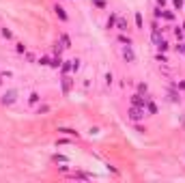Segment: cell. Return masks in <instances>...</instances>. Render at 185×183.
Listing matches in <instances>:
<instances>
[{
    "label": "cell",
    "instance_id": "obj_1",
    "mask_svg": "<svg viewBox=\"0 0 185 183\" xmlns=\"http://www.w3.org/2000/svg\"><path fill=\"white\" fill-rule=\"evenodd\" d=\"M17 101V90H7V93L2 95V99H0V104H2V106H13Z\"/></svg>",
    "mask_w": 185,
    "mask_h": 183
},
{
    "label": "cell",
    "instance_id": "obj_2",
    "mask_svg": "<svg viewBox=\"0 0 185 183\" xmlns=\"http://www.w3.org/2000/svg\"><path fill=\"white\" fill-rule=\"evenodd\" d=\"M144 114H146V110L144 108H136V106H131L129 108V118L136 123V121H140V118H144Z\"/></svg>",
    "mask_w": 185,
    "mask_h": 183
},
{
    "label": "cell",
    "instance_id": "obj_3",
    "mask_svg": "<svg viewBox=\"0 0 185 183\" xmlns=\"http://www.w3.org/2000/svg\"><path fill=\"white\" fill-rule=\"evenodd\" d=\"M121 54H123V58H125L127 62H134V60H136V54H134V48H131V45H123Z\"/></svg>",
    "mask_w": 185,
    "mask_h": 183
},
{
    "label": "cell",
    "instance_id": "obj_4",
    "mask_svg": "<svg viewBox=\"0 0 185 183\" xmlns=\"http://www.w3.org/2000/svg\"><path fill=\"white\" fill-rule=\"evenodd\" d=\"M144 104H146V97H142V95H131V106H136V108H144Z\"/></svg>",
    "mask_w": 185,
    "mask_h": 183
},
{
    "label": "cell",
    "instance_id": "obj_5",
    "mask_svg": "<svg viewBox=\"0 0 185 183\" xmlns=\"http://www.w3.org/2000/svg\"><path fill=\"white\" fill-rule=\"evenodd\" d=\"M71 86H73V80H71L69 76H65V78H62V95H69Z\"/></svg>",
    "mask_w": 185,
    "mask_h": 183
},
{
    "label": "cell",
    "instance_id": "obj_6",
    "mask_svg": "<svg viewBox=\"0 0 185 183\" xmlns=\"http://www.w3.org/2000/svg\"><path fill=\"white\" fill-rule=\"evenodd\" d=\"M54 13H56V17H58L60 22H67V20H69V15L65 13V9H62V7H58V4L54 7Z\"/></svg>",
    "mask_w": 185,
    "mask_h": 183
},
{
    "label": "cell",
    "instance_id": "obj_7",
    "mask_svg": "<svg viewBox=\"0 0 185 183\" xmlns=\"http://www.w3.org/2000/svg\"><path fill=\"white\" fill-rule=\"evenodd\" d=\"M58 41H60V45H62L65 50H67V48H71V39H69V37L65 35V32H62V35L58 37Z\"/></svg>",
    "mask_w": 185,
    "mask_h": 183
},
{
    "label": "cell",
    "instance_id": "obj_8",
    "mask_svg": "<svg viewBox=\"0 0 185 183\" xmlns=\"http://www.w3.org/2000/svg\"><path fill=\"white\" fill-rule=\"evenodd\" d=\"M58 134H65V136H76V138L80 136L76 129H69V127H58Z\"/></svg>",
    "mask_w": 185,
    "mask_h": 183
},
{
    "label": "cell",
    "instance_id": "obj_9",
    "mask_svg": "<svg viewBox=\"0 0 185 183\" xmlns=\"http://www.w3.org/2000/svg\"><path fill=\"white\" fill-rule=\"evenodd\" d=\"M39 101H41V95H39V93H30V95H28V104H30V106H37Z\"/></svg>",
    "mask_w": 185,
    "mask_h": 183
},
{
    "label": "cell",
    "instance_id": "obj_10",
    "mask_svg": "<svg viewBox=\"0 0 185 183\" xmlns=\"http://www.w3.org/2000/svg\"><path fill=\"white\" fill-rule=\"evenodd\" d=\"M116 22H118V15L116 13H110V17H108V28H114V26H116Z\"/></svg>",
    "mask_w": 185,
    "mask_h": 183
},
{
    "label": "cell",
    "instance_id": "obj_11",
    "mask_svg": "<svg viewBox=\"0 0 185 183\" xmlns=\"http://www.w3.org/2000/svg\"><path fill=\"white\" fill-rule=\"evenodd\" d=\"M60 71H62V76H67V73L71 71V60H62V65H60Z\"/></svg>",
    "mask_w": 185,
    "mask_h": 183
},
{
    "label": "cell",
    "instance_id": "obj_12",
    "mask_svg": "<svg viewBox=\"0 0 185 183\" xmlns=\"http://www.w3.org/2000/svg\"><path fill=\"white\" fill-rule=\"evenodd\" d=\"M116 28L121 30V32H125V30H127V22L123 20V17H118V22H116Z\"/></svg>",
    "mask_w": 185,
    "mask_h": 183
},
{
    "label": "cell",
    "instance_id": "obj_13",
    "mask_svg": "<svg viewBox=\"0 0 185 183\" xmlns=\"http://www.w3.org/2000/svg\"><path fill=\"white\" fill-rule=\"evenodd\" d=\"M155 45H157V50H159V52H166V50H168V41H164V39H159Z\"/></svg>",
    "mask_w": 185,
    "mask_h": 183
},
{
    "label": "cell",
    "instance_id": "obj_14",
    "mask_svg": "<svg viewBox=\"0 0 185 183\" xmlns=\"http://www.w3.org/2000/svg\"><path fill=\"white\" fill-rule=\"evenodd\" d=\"M136 26H138V28H144V22H142V13H136Z\"/></svg>",
    "mask_w": 185,
    "mask_h": 183
},
{
    "label": "cell",
    "instance_id": "obj_15",
    "mask_svg": "<svg viewBox=\"0 0 185 183\" xmlns=\"http://www.w3.org/2000/svg\"><path fill=\"white\" fill-rule=\"evenodd\" d=\"M0 35H2L4 39H13V32L9 30V28H0Z\"/></svg>",
    "mask_w": 185,
    "mask_h": 183
},
{
    "label": "cell",
    "instance_id": "obj_16",
    "mask_svg": "<svg viewBox=\"0 0 185 183\" xmlns=\"http://www.w3.org/2000/svg\"><path fill=\"white\" fill-rule=\"evenodd\" d=\"M159 17H164V20H170V22H172V20H174V13H170V11H162Z\"/></svg>",
    "mask_w": 185,
    "mask_h": 183
},
{
    "label": "cell",
    "instance_id": "obj_17",
    "mask_svg": "<svg viewBox=\"0 0 185 183\" xmlns=\"http://www.w3.org/2000/svg\"><path fill=\"white\" fill-rule=\"evenodd\" d=\"M78 69H80V58H73V60H71V71L76 73Z\"/></svg>",
    "mask_w": 185,
    "mask_h": 183
},
{
    "label": "cell",
    "instance_id": "obj_18",
    "mask_svg": "<svg viewBox=\"0 0 185 183\" xmlns=\"http://www.w3.org/2000/svg\"><path fill=\"white\" fill-rule=\"evenodd\" d=\"M90 2L95 4V7H99V9H106V7H108V4H106V0H90Z\"/></svg>",
    "mask_w": 185,
    "mask_h": 183
},
{
    "label": "cell",
    "instance_id": "obj_19",
    "mask_svg": "<svg viewBox=\"0 0 185 183\" xmlns=\"http://www.w3.org/2000/svg\"><path fill=\"white\" fill-rule=\"evenodd\" d=\"M183 4H185L183 0H172V7L177 9V11H181V9H183Z\"/></svg>",
    "mask_w": 185,
    "mask_h": 183
},
{
    "label": "cell",
    "instance_id": "obj_20",
    "mask_svg": "<svg viewBox=\"0 0 185 183\" xmlns=\"http://www.w3.org/2000/svg\"><path fill=\"white\" fill-rule=\"evenodd\" d=\"M15 50H17V54H26V45L24 43H15Z\"/></svg>",
    "mask_w": 185,
    "mask_h": 183
},
{
    "label": "cell",
    "instance_id": "obj_21",
    "mask_svg": "<svg viewBox=\"0 0 185 183\" xmlns=\"http://www.w3.org/2000/svg\"><path fill=\"white\" fill-rule=\"evenodd\" d=\"M112 82H114V76H112V71H110V73H106V84L112 86Z\"/></svg>",
    "mask_w": 185,
    "mask_h": 183
},
{
    "label": "cell",
    "instance_id": "obj_22",
    "mask_svg": "<svg viewBox=\"0 0 185 183\" xmlns=\"http://www.w3.org/2000/svg\"><path fill=\"white\" fill-rule=\"evenodd\" d=\"M37 62H39V65H43V67H48V65H50V58H48V56H41Z\"/></svg>",
    "mask_w": 185,
    "mask_h": 183
},
{
    "label": "cell",
    "instance_id": "obj_23",
    "mask_svg": "<svg viewBox=\"0 0 185 183\" xmlns=\"http://www.w3.org/2000/svg\"><path fill=\"white\" fill-rule=\"evenodd\" d=\"M39 114H45V112H50V106H39V110H37Z\"/></svg>",
    "mask_w": 185,
    "mask_h": 183
},
{
    "label": "cell",
    "instance_id": "obj_24",
    "mask_svg": "<svg viewBox=\"0 0 185 183\" xmlns=\"http://www.w3.org/2000/svg\"><path fill=\"white\" fill-rule=\"evenodd\" d=\"M118 41L125 43V45H131V39H129V37H118Z\"/></svg>",
    "mask_w": 185,
    "mask_h": 183
},
{
    "label": "cell",
    "instance_id": "obj_25",
    "mask_svg": "<svg viewBox=\"0 0 185 183\" xmlns=\"http://www.w3.org/2000/svg\"><path fill=\"white\" fill-rule=\"evenodd\" d=\"M177 52L185 56V43H179V45H177Z\"/></svg>",
    "mask_w": 185,
    "mask_h": 183
},
{
    "label": "cell",
    "instance_id": "obj_26",
    "mask_svg": "<svg viewBox=\"0 0 185 183\" xmlns=\"http://www.w3.org/2000/svg\"><path fill=\"white\" fill-rule=\"evenodd\" d=\"M54 162H67V157L65 155H54Z\"/></svg>",
    "mask_w": 185,
    "mask_h": 183
},
{
    "label": "cell",
    "instance_id": "obj_27",
    "mask_svg": "<svg viewBox=\"0 0 185 183\" xmlns=\"http://www.w3.org/2000/svg\"><path fill=\"white\" fill-rule=\"evenodd\" d=\"M174 37H177V39L181 41V39H183V30H179V28H177V30H174Z\"/></svg>",
    "mask_w": 185,
    "mask_h": 183
},
{
    "label": "cell",
    "instance_id": "obj_28",
    "mask_svg": "<svg viewBox=\"0 0 185 183\" xmlns=\"http://www.w3.org/2000/svg\"><path fill=\"white\" fill-rule=\"evenodd\" d=\"M138 90H140V93H146V84H142V82H140V84H138Z\"/></svg>",
    "mask_w": 185,
    "mask_h": 183
},
{
    "label": "cell",
    "instance_id": "obj_29",
    "mask_svg": "<svg viewBox=\"0 0 185 183\" xmlns=\"http://www.w3.org/2000/svg\"><path fill=\"white\" fill-rule=\"evenodd\" d=\"M177 86H179L181 90H185V80H181V82H179V84H177Z\"/></svg>",
    "mask_w": 185,
    "mask_h": 183
},
{
    "label": "cell",
    "instance_id": "obj_30",
    "mask_svg": "<svg viewBox=\"0 0 185 183\" xmlns=\"http://www.w3.org/2000/svg\"><path fill=\"white\" fill-rule=\"evenodd\" d=\"M157 2H159V4H166V2H168V0H157Z\"/></svg>",
    "mask_w": 185,
    "mask_h": 183
},
{
    "label": "cell",
    "instance_id": "obj_31",
    "mask_svg": "<svg viewBox=\"0 0 185 183\" xmlns=\"http://www.w3.org/2000/svg\"><path fill=\"white\" fill-rule=\"evenodd\" d=\"M0 84H2V78H0Z\"/></svg>",
    "mask_w": 185,
    "mask_h": 183
},
{
    "label": "cell",
    "instance_id": "obj_32",
    "mask_svg": "<svg viewBox=\"0 0 185 183\" xmlns=\"http://www.w3.org/2000/svg\"><path fill=\"white\" fill-rule=\"evenodd\" d=\"M183 28H185V26H183Z\"/></svg>",
    "mask_w": 185,
    "mask_h": 183
}]
</instances>
